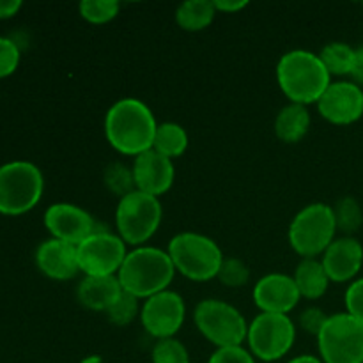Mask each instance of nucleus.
I'll list each match as a JSON object with an SVG mask.
<instances>
[{
  "instance_id": "13",
  "label": "nucleus",
  "mask_w": 363,
  "mask_h": 363,
  "mask_svg": "<svg viewBox=\"0 0 363 363\" xmlns=\"http://www.w3.org/2000/svg\"><path fill=\"white\" fill-rule=\"evenodd\" d=\"M323 119L337 126H347L362 119L363 89L354 82H332L318 101Z\"/></svg>"
},
{
  "instance_id": "25",
  "label": "nucleus",
  "mask_w": 363,
  "mask_h": 363,
  "mask_svg": "<svg viewBox=\"0 0 363 363\" xmlns=\"http://www.w3.org/2000/svg\"><path fill=\"white\" fill-rule=\"evenodd\" d=\"M333 215H335L337 230L344 234L357 233L363 223L362 206L358 204L357 199L342 197L335 206H333Z\"/></svg>"
},
{
  "instance_id": "3",
  "label": "nucleus",
  "mask_w": 363,
  "mask_h": 363,
  "mask_svg": "<svg viewBox=\"0 0 363 363\" xmlns=\"http://www.w3.org/2000/svg\"><path fill=\"white\" fill-rule=\"evenodd\" d=\"M176 275L169 252L155 247H137L128 252L117 279L126 293L138 300H147L162 291L169 289Z\"/></svg>"
},
{
  "instance_id": "26",
  "label": "nucleus",
  "mask_w": 363,
  "mask_h": 363,
  "mask_svg": "<svg viewBox=\"0 0 363 363\" xmlns=\"http://www.w3.org/2000/svg\"><path fill=\"white\" fill-rule=\"evenodd\" d=\"M80 16L94 25H103L112 21L119 14L121 4L117 0H84L78 6Z\"/></svg>"
},
{
  "instance_id": "5",
  "label": "nucleus",
  "mask_w": 363,
  "mask_h": 363,
  "mask_svg": "<svg viewBox=\"0 0 363 363\" xmlns=\"http://www.w3.org/2000/svg\"><path fill=\"white\" fill-rule=\"evenodd\" d=\"M45 177L30 162H9L0 167V215L20 216L38 206Z\"/></svg>"
},
{
  "instance_id": "38",
  "label": "nucleus",
  "mask_w": 363,
  "mask_h": 363,
  "mask_svg": "<svg viewBox=\"0 0 363 363\" xmlns=\"http://www.w3.org/2000/svg\"><path fill=\"white\" fill-rule=\"evenodd\" d=\"M287 363H323V360L318 357H312V354H300V357L293 358V360Z\"/></svg>"
},
{
  "instance_id": "29",
  "label": "nucleus",
  "mask_w": 363,
  "mask_h": 363,
  "mask_svg": "<svg viewBox=\"0 0 363 363\" xmlns=\"http://www.w3.org/2000/svg\"><path fill=\"white\" fill-rule=\"evenodd\" d=\"M152 363H190L186 346L177 339L158 340L151 353Z\"/></svg>"
},
{
  "instance_id": "17",
  "label": "nucleus",
  "mask_w": 363,
  "mask_h": 363,
  "mask_svg": "<svg viewBox=\"0 0 363 363\" xmlns=\"http://www.w3.org/2000/svg\"><path fill=\"white\" fill-rule=\"evenodd\" d=\"M321 262L330 282H354L363 266V245L353 236L335 238L323 254Z\"/></svg>"
},
{
  "instance_id": "2",
  "label": "nucleus",
  "mask_w": 363,
  "mask_h": 363,
  "mask_svg": "<svg viewBox=\"0 0 363 363\" xmlns=\"http://www.w3.org/2000/svg\"><path fill=\"white\" fill-rule=\"evenodd\" d=\"M330 73L319 55L307 50L284 53L277 64V82L284 94L296 105H311L321 99L330 87Z\"/></svg>"
},
{
  "instance_id": "14",
  "label": "nucleus",
  "mask_w": 363,
  "mask_h": 363,
  "mask_svg": "<svg viewBox=\"0 0 363 363\" xmlns=\"http://www.w3.org/2000/svg\"><path fill=\"white\" fill-rule=\"evenodd\" d=\"M45 227L52 238L78 247L96 230L94 218L84 208L67 202H57L45 211Z\"/></svg>"
},
{
  "instance_id": "31",
  "label": "nucleus",
  "mask_w": 363,
  "mask_h": 363,
  "mask_svg": "<svg viewBox=\"0 0 363 363\" xmlns=\"http://www.w3.org/2000/svg\"><path fill=\"white\" fill-rule=\"evenodd\" d=\"M21 53L16 43L0 35V78H7L20 66Z\"/></svg>"
},
{
  "instance_id": "20",
  "label": "nucleus",
  "mask_w": 363,
  "mask_h": 363,
  "mask_svg": "<svg viewBox=\"0 0 363 363\" xmlns=\"http://www.w3.org/2000/svg\"><path fill=\"white\" fill-rule=\"evenodd\" d=\"M311 112L305 105L289 103L275 119V135L286 144H296L311 130Z\"/></svg>"
},
{
  "instance_id": "32",
  "label": "nucleus",
  "mask_w": 363,
  "mask_h": 363,
  "mask_svg": "<svg viewBox=\"0 0 363 363\" xmlns=\"http://www.w3.org/2000/svg\"><path fill=\"white\" fill-rule=\"evenodd\" d=\"M346 312L363 325V279L350 284L346 291Z\"/></svg>"
},
{
  "instance_id": "34",
  "label": "nucleus",
  "mask_w": 363,
  "mask_h": 363,
  "mask_svg": "<svg viewBox=\"0 0 363 363\" xmlns=\"http://www.w3.org/2000/svg\"><path fill=\"white\" fill-rule=\"evenodd\" d=\"M326 319H328V315H326L319 307L305 308L300 315V326L301 330H305L307 333H312V335L318 337L319 332L323 330V326H325Z\"/></svg>"
},
{
  "instance_id": "30",
  "label": "nucleus",
  "mask_w": 363,
  "mask_h": 363,
  "mask_svg": "<svg viewBox=\"0 0 363 363\" xmlns=\"http://www.w3.org/2000/svg\"><path fill=\"white\" fill-rule=\"evenodd\" d=\"M216 279L227 287H243L250 280V269L241 259L225 257Z\"/></svg>"
},
{
  "instance_id": "15",
  "label": "nucleus",
  "mask_w": 363,
  "mask_h": 363,
  "mask_svg": "<svg viewBox=\"0 0 363 363\" xmlns=\"http://www.w3.org/2000/svg\"><path fill=\"white\" fill-rule=\"evenodd\" d=\"M300 298L294 279L284 273H268L254 286V303L261 312L289 315Z\"/></svg>"
},
{
  "instance_id": "4",
  "label": "nucleus",
  "mask_w": 363,
  "mask_h": 363,
  "mask_svg": "<svg viewBox=\"0 0 363 363\" xmlns=\"http://www.w3.org/2000/svg\"><path fill=\"white\" fill-rule=\"evenodd\" d=\"M169 255L176 272L194 282H208L218 277L225 259L215 240L197 233H179L170 240Z\"/></svg>"
},
{
  "instance_id": "22",
  "label": "nucleus",
  "mask_w": 363,
  "mask_h": 363,
  "mask_svg": "<svg viewBox=\"0 0 363 363\" xmlns=\"http://www.w3.org/2000/svg\"><path fill=\"white\" fill-rule=\"evenodd\" d=\"M213 0H188L176 9V21L183 30L199 32L208 28L215 20Z\"/></svg>"
},
{
  "instance_id": "23",
  "label": "nucleus",
  "mask_w": 363,
  "mask_h": 363,
  "mask_svg": "<svg viewBox=\"0 0 363 363\" xmlns=\"http://www.w3.org/2000/svg\"><path fill=\"white\" fill-rule=\"evenodd\" d=\"M188 133L181 124L177 123H162L156 130L155 144L152 149L165 158L174 160L184 155L188 149Z\"/></svg>"
},
{
  "instance_id": "28",
  "label": "nucleus",
  "mask_w": 363,
  "mask_h": 363,
  "mask_svg": "<svg viewBox=\"0 0 363 363\" xmlns=\"http://www.w3.org/2000/svg\"><path fill=\"white\" fill-rule=\"evenodd\" d=\"M105 184L110 191H113L119 197H124V195L137 190V186H135L133 169H130V167H126L121 162H116L106 167Z\"/></svg>"
},
{
  "instance_id": "36",
  "label": "nucleus",
  "mask_w": 363,
  "mask_h": 363,
  "mask_svg": "<svg viewBox=\"0 0 363 363\" xmlns=\"http://www.w3.org/2000/svg\"><path fill=\"white\" fill-rule=\"evenodd\" d=\"M20 9V0H0V20H9V18L16 16Z\"/></svg>"
},
{
  "instance_id": "12",
  "label": "nucleus",
  "mask_w": 363,
  "mask_h": 363,
  "mask_svg": "<svg viewBox=\"0 0 363 363\" xmlns=\"http://www.w3.org/2000/svg\"><path fill=\"white\" fill-rule=\"evenodd\" d=\"M186 318V305L176 291H162L147 298L140 308V321L155 339H174Z\"/></svg>"
},
{
  "instance_id": "11",
  "label": "nucleus",
  "mask_w": 363,
  "mask_h": 363,
  "mask_svg": "<svg viewBox=\"0 0 363 363\" xmlns=\"http://www.w3.org/2000/svg\"><path fill=\"white\" fill-rule=\"evenodd\" d=\"M77 254L80 272L85 277H117L128 252L119 234L94 230L78 245Z\"/></svg>"
},
{
  "instance_id": "33",
  "label": "nucleus",
  "mask_w": 363,
  "mask_h": 363,
  "mask_svg": "<svg viewBox=\"0 0 363 363\" xmlns=\"http://www.w3.org/2000/svg\"><path fill=\"white\" fill-rule=\"evenodd\" d=\"M208 363H255L254 354L245 347H222L211 354Z\"/></svg>"
},
{
  "instance_id": "21",
  "label": "nucleus",
  "mask_w": 363,
  "mask_h": 363,
  "mask_svg": "<svg viewBox=\"0 0 363 363\" xmlns=\"http://www.w3.org/2000/svg\"><path fill=\"white\" fill-rule=\"evenodd\" d=\"M294 282L301 298L319 300L328 291L330 279L325 272V266L318 259H301L294 272Z\"/></svg>"
},
{
  "instance_id": "37",
  "label": "nucleus",
  "mask_w": 363,
  "mask_h": 363,
  "mask_svg": "<svg viewBox=\"0 0 363 363\" xmlns=\"http://www.w3.org/2000/svg\"><path fill=\"white\" fill-rule=\"evenodd\" d=\"M351 77L357 80V84L363 85V46L357 50V62H354V69Z\"/></svg>"
},
{
  "instance_id": "19",
  "label": "nucleus",
  "mask_w": 363,
  "mask_h": 363,
  "mask_svg": "<svg viewBox=\"0 0 363 363\" xmlns=\"http://www.w3.org/2000/svg\"><path fill=\"white\" fill-rule=\"evenodd\" d=\"M123 294L117 277H84L77 287L80 305L92 312H106Z\"/></svg>"
},
{
  "instance_id": "18",
  "label": "nucleus",
  "mask_w": 363,
  "mask_h": 363,
  "mask_svg": "<svg viewBox=\"0 0 363 363\" xmlns=\"http://www.w3.org/2000/svg\"><path fill=\"white\" fill-rule=\"evenodd\" d=\"M35 264L39 272L52 280H71L80 273L77 247L50 238L35 250Z\"/></svg>"
},
{
  "instance_id": "1",
  "label": "nucleus",
  "mask_w": 363,
  "mask_h": 363,
  "mask_svg": "<svg viewBox=\"0 0 363 363\" xmlns=\"http://www.w3.org/2000/svg\"><path fill=\"white\" fill-rule=\"evenodd\" d=\"M158 123L152 110L137 98H123L113 103L105 116V137L117 152L140 156L152 149Z\"/></svg>"
},
{
  "instance_id": "16",
  "label": "nucleus",
  "mask_w": 363,
  "mask_h": 363,
  "mask_svg": "<svg viewBox=\"0 0 363 363\" xmlns=\"http://www.w3.org/2000/svg\"><path fill=\"white\" fill-rule=\"evenodd\" d=\"M135 186L142 194L160 197L172 188L176 179V169L172 160L165 158L155 149L142 152L133 162Z\"/></svg>"
},
{
  "instance_id": "9",
  "label": "nucleus",
  "mask_w": 363,
  "mask_h": 363,
  "mask_svg": "<svg viewBox=\"0 0 363 363\" xmlns=\"http://www.w3.org/2000/svg\"><path fill=\"white\" fill-rule=\"evenodd\" d=\"M318 350L323 363H363V325L347 312L328 315Z\"/></svg>"
},
{
  "instance_id": "35",
  "label": "nucleus",
  "mask_w": 363,
  "mask_h": 363,
  "mask_svg": "<svg viewBox=\"0 0 363 363\" xmlns=\"http://www.w3.org/2000/svg\"><path fill=\"white\" fill-rule=\"evenodd\" d=\"M215 4V9L220 13H238V11L245 9L248 6L247 0H213Z\"/></svg>"
},
{
  "instance_id": "6",
  "label": "nucleus",
  "mask_w": 363,
  "mask_h": 363,
  "mask_svg": "<svg viewBox=\"0 0 363 363\" xmlns=\"http://www.w3.org/2000/svg\"><path fill=\"white\" fill-rule=\"evenodd\" d=\"M337 223L333 208L323 202L296 213L289 225V245L301 259H315L335 241Z\"/></svg>"
},
{
  "instance_id": "24",
  "label": "nucleus",
  "mask_w": 363,
  "mask_h": 363,
  "mask_svg": "<svg viewBox=\"0 0 363 363\" xmlns=\"http://www.w3.org/2000/svg\"><path fill=\"white\" fill-rule=\"evenodd\" d=\"M319 59L328 69L330 77H346L353 74L354 62H357V50L346 43H330L319 53Z\"/></svg>"
},
{
  "instance_id": "10",
  "label": "nucleus",
  "mask_w": 363,
  "mask_h": 363,
  "mask_svg": "<svg viewBox=\"0 0 363 363\" xmlns=\"http://www.w3.org/2000/svg\"><path fill=\"white\" fill-rule=\"evenodd\" d=\"M296 340V326L286 314L261 312L248 325V351L262 362H277L286 357Z\"/></svg>"
},
{
  "instance_id": "7",
  "label": "nucleus",
  "mask_w": 363,
  "mask_h": 363,
  "mask_svg": "<svg viewBox=\"0 0 363 363\" xmlns=\"http://www.w3.org/2000/svg\"><path fill=\"white\" fill-rule=\"evenodd\" d=\"M163 208L158 197L135 190L119 199L116 209V227L121 240L131 247H144L158 230Z\"/></svg>"
},
{
  "instance_id": "8",
  "label": "nucleus",
  "mask_w": 363,
  "mask_h": 363,
  "mask_svg": "<svg viewBox=\"0 0 363 363\" xmlns=\"http://www.w3.org/2000/svg\"><path fill=\"white\" fill-rule=\"evenodd\" d=\"M194 321L197 330L218 350L238 347L247 340L248 325L243 314L227 301L208 298L195 307Z\"/></svg>"
},
{
  "instance_id": "27",
  "label": "nucleus",
  "mask_w": 363,
  "mask_h": 363,
  "mask_svg": "<svg viewBox=\"0 0 363 363\" xmlns=\"http://www.w3.org/2000/svg\"><path fill=\"white\" fill-rule=\"evenodd\" d=\"M140 300L133 294L123 291V294L117 298L116 303L105 314L108 321L113 323L116 326H128L130 323H133L137 315H140Z\"/></svg>"
}]
</instances>
